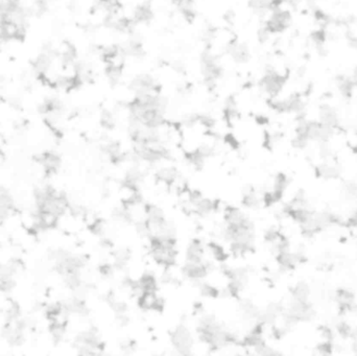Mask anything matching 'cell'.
Returning a JSON list of instances; mask_svg holds the SVG:
<instances>
[{"instance_id":"1","label":"cell","mask_w":357,"mask_h":356,"mask_svg":"<svg viewBox=\"0 0 357 356\" xmlns=\"http://www.w3.org/2000/svg\"><path fill=\"white\" fill-rule=\"evenodd\" d=\"M200 67L204 77V82L209 89L216 86L217 80L222 75L221 66L216 57L210 53H204L200 59Z\"/></svg>"},{"instance_id":"2","label":"cell","mask_w":357,"mask_h":356,"mask_svg":"<svg viewBox=\"0 0 357 356\" xmlns=\"http://www.w3.org/2000/svg\"><path fill=\"white\" fill-rule=\"evenodd\" d=\"M130 89L136 95H143L148 93H159L160 86L151 75L140 74L133 79L130 84Z\"/></svg>"},{"instance_id":"3","label":"cell","mask_w":357,"mask_h":356,"mask_svg":"<svg viewBox=\"0 0 357 356\" xmlns=\"http://www.w3.org/2000/svg\"><path fill=\"white\" fill-rule=\"evenodd\" d=\"M292 23V15L288 11L282 10L279 7L273 10L270 19L266 21L265 27L271 34L282 33Z\"/></svg>"},{"instance_id":"4","label":"cell","mask_w":357,"mask_h":356,"mask_svg":"<svg viewBox=\"0 0 357 356\" xmlns=\"http://www.w3.org/2000/svg\"><path fill=\"white\" fill-rule=\"evenodd\" d=\"M285 84V78L278 74L274 70H267L260 81V87L262 91L271 97L277 96L283 89Z\"/></svg>"},{"instance_id":"5","label":"cell","mask_w":357,"mask_h":356,"mask_svg":"<svg viewBox=\"0 0 357 356\" xmlns=\"http://www.w3.org/2000/svg\"><path fill=\"white\" fill-rule=\"evenodd\" d=\"M228 54L237 63H247L250 60V49L247 44L234 41L228 45Z\"/></svg>"},{"instance_id":"6","label":"cell","mask_w":357,"mask_h":356,"mask_svg":"<svg viewBox=\"0 0 357 356\" xmlns=\"http://www.w3.org/2000/svg\"><path fill=\"white\" fill-rule=\"evenodd\" d=\"M320 122L322 124L331 126V128H336L339 125L340 122V118L338 115V112L336 111V109L332 108L329 105H323L320 107Z\"/></svg>"},{"instance_id":"7","label":"cell","mask_w":357,"mask_h":356,"mask_svg":"<svg viewBox=\"0 0 357 356\" xmlns=\"http://www.w3.org/2000/svg\"><path fill=\"white\" fill-rule=\"evenodd\" d=\"M52 63L53 57L50 53H42L36 58V60L33 63L34 71L40 77H45L52 67Z\"/></svg>"},{"instance_id":"8","label":"cell","mask_w":357,"mask_h":356,"mask_svg":"<svg viewBox=\"0 0 357 356\" xmlns=\"http://www.w3.org/2000/svg\"><path fill=\"white\" fill-rule=\"evenodd\" d=\"M132 19L136 24H147L154 19V11L147 4L140 5L134 11Z\"/></svg>"},{"instance_id":"9","label":"cell","mask_w":357,"mask_h":356,"mask_svg":"<svg viewBox=\"0 0 357 356\" xmlns=\"http://www.w3.org/2000/svg\"><path fill=\"white\" fill-rule=\"evenodd\" d=\"M122 53L125 56L135 58V59H141L145 55V50L143 47L142 42L137 38H132L126 44L125 46L122 47Z\"/></svg>"},{"instance_id":"10","label":"cell","mask_w":357,"mask_h":356,"mask_svg":"<svg viewBox=\"0 0 357 356\" xmlns=\"http://www.w3.org/2000/svg\"><path fill=\"white\" fill-rule=\"evenodd\" d=\"M40 162L47 173L56 172L61 164L60 158L54 152H45L41 155Z\"/></svg>"},{"instance_id":"11","label":"cell","mask_w":357,"mask_h":356,"mask_svg":"<svg viewBox=\"0 0 357 356\" xmlns=\"http://www.w3.org/2000/svg\"><path fill=\"white\" fill-rule=\"evenodd\" d=\"M249 6L257 14H264L279 7L275 0H250Z\"/></svg>"},{"instance_id":"12","label":"cell","mask_w":357,"mask_h":356,"mask_svg":"<svg viewBox=\"0 0 357 356\" xmlns=\"http://www.w3.org/2000/svg\"><path fill=\"white\" fill-rule=\"evenodd\" d=\"M336 83L341 95L345 98H350L353 92V87H354L352 80L344 75H340L336 79Z\"/></svg>"},{"instance_id":"13","label":"cell","mask_w":357,"mask_h":356,"mask_svg":"<svg viewBox=\"0 0 357 356\" xmlns=\"http://www.w3.org/2000/svg\"><path fill=\"white\" fill-rule=\"evenodd\" d=\"M106 75L110 82L111 85L117 84L122 75V66L116 65L114 63H110L107 66L106 69Z\"/></svg>"},{"instance_id":"14","label":"cell","mask_w":357,"mask_h":356,"mask_svg":"<svg viewBox=\"0 0 357 356\" xmlns=\"http://www.w3.org/2000/svg\"><path fill=\"white\" fill-rule=\"evenodd\" d=\"M326 37L327 35L324 31H317L311 34V41L314 43V45L320 56H325L327 52L325 46Z\"/></svg>"},{"instance_id":"15","label":"cell","mask_w":357,"mask_h":356,"mask_svg":"<svg viewBox=\"0 0 357 356\" xmlns=\"http://www.w3.org/2000/svg\"><path fill=\"white\" fill-rule=\"evenodd\" d=\"M98 6L100 9L108 13L109 17H113L114 14L118 11L119 3L118 0H99Z\"/></svg>"},{"instance_id":"16","label":"cell","mask_w":357,"mask_h":356,"mask_svg":"<svg viewBox=\"0 0 357 356\" xmlns=\"http://www.w3.org/2000/svg\"><path fill=\"white\" fill-rule=\"evenodd\" d=\"M225 113L229 119H232V118L236 117V115H237V104H236V100L233 96L228 97L226 100Z\"/></svg>"},{"instance_id":"17","label":"cell","mask_w":357,"mask_h":356,"mask_svg":"<svg viewBox=\"0 0 357 356\" xmlns=\"http://www.w3.org/2000/svg\"><path fill=\"white\" fill-rule=\"evenodd\" d=\"M100 121H101V124H103L105 128H108V129L113 128V126H114V123H115L114 115H113L112 113H111L110 111L105 110L104 112L101 113Z\"/></svg>"},{"instance_id":"18","label":"cell","mask_w":357,"mask_h":356,"mask_svg":"<svg viewBox=\"0 0 357 356\" xmlns=\"http://www.w3.org/2000/svg\"><path fill=\"white\" fill-rule=\"evenodd\" d=\"M46 11H47V4L44 2V0H38V2H36L32 7L31 12L32 14L40 16V15H43Z\"/></svg>"},{"instance_id":"19","label":"cell","mask_w":357,"mask_h":356,"mask_svg":"<svg viewBox=\"0 0 357 356\" xmlns=\"http://www.w3.org/2000/svg\"><path fill=\"white\" fill-rule=\"evenodd\" d=\"M270 36H271V32L266 29L265 26L258 31L257 37H258V40L260 43H265L267 40L270 39Z\"/></svg>"},{"instance_id":"20","label":"cell","mask_w":357,"mask_h":356,"mask_svg":"<svg viewBox=\"0 0 357 356\" xmlns=\"http://www.w3.org/2000/svg\"><path fill=\"white\" fill-rule=\"evenodd\" d=\"M346 39H347V42H348V44H349V46H350L352 49H354V50L357 52V36H355L352 32L348 31V32L346 33Z\"/></svg>"},{"instance_id":"21","label":"cell","mask_w":357,"mask_h":356,"mask_svg":"<svg viewBox=\"0 0 357 356\" xmlns=\"http://www.w3.org/2000/svg\"><path fill=\"white\" fill-rule=\"evenodd\" d=\"M314 14H315V17L318 21L322 22V23L324 24H327L328 22L330 21V18L327 16V14H325L323 11H321L320 9H315L314 10Z\"/></svg>"},{"instance_id":"22","label":"cell","mask_w":357,"mask_h":356,"mask_svg":"<svg viewBox=\"0 0 357 356\" xmlns=\"http://www.w3.org/2000/svg\"><path fill=\"white\" fill-rule=\"evenodd\" d=\"M352 82H353V84L354 85H356L357 86V67L354 69V71H353V74H352Z\"/></svg>"},{"instance_id":"23","label":"cell","mask_w":357,"mask_h":356,"mask_svg":"<svg viewBox=\"0 0 357 356\" xmlns=\"http://www.w3.org/2000/svg\"><path fill=\"white\" fill-rule=\"evenodd\" d=\"M317 2H319V0H307V3L309 5H315Z\"/></svg>"}]
</instances>
